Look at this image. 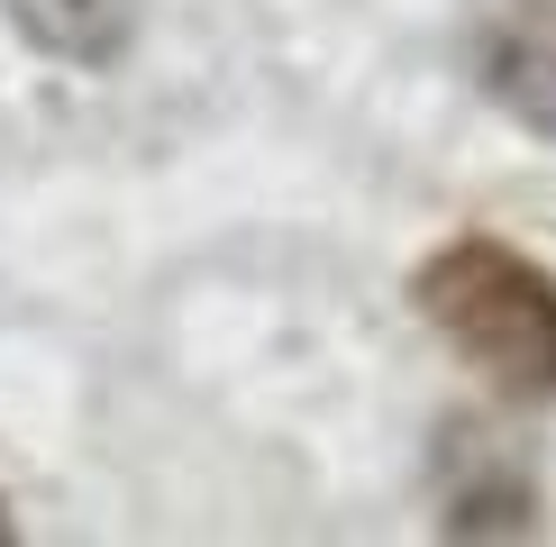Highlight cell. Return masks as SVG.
I'll return each mask as SVG.
<instances>
[{
  "instance_id": "obj_1",
  "label": "cell",
  "mask_w": 556,
  "mask_h": 547,
  "mask_svg": "<svg viewBox=\"0 0 556 547\" xmlns=\"http://www.w3.org/2000/svg\"><path fill=\"white\" fill-rule=\"evenodd\" d=\"M410 302L493 393L556 402V274L502 238H447L410 274Z\"/></svg>"
},
{
  "instance_id": "obj_2",
  "label": "cell",
  "mask_w": 556,
  "mask_h": 547,
  "mask_svg": "<svg viewBox=\"0 0 556 547\" xmlns=\"http://www.w3.org/2000/svg\"><path fill=\"white\" fill-rule=\"evenodd\" d=\"M475 82L529 137H556V0H493L475 28Z\"/></svg>"
},
{
  "instance_id": "obj_3",
  "label": "cell",
  "mask_w": 556,
  "mask_h": 547,
  "mask_svg": "<svg viewBox=\"0 0 556 547\" xmlns=\"http://www.w3.org/2000/svg\"><path fill=\"white\" fill-rule=\"evenodd\" d=\"M18 28H28L46 55L83 64V74H101V64H119V46L137 28V0H10Z\"/></svg>"
},
{
  "instance_id": "obj_4",
  "label": "cell",
  "mask_w": 556,
  "mask_h": 547,
  "mask_svg": "<svg viewBox=\"0 0 556 547\" xmlns=\"http://www.w3.org/2000/svg\"><path fill=\"white\" fill-rule=\"evenodd\" d=\"M0 538H10V520H0Z\"/></svg>"
}]
</instances>
